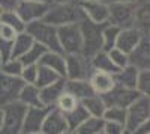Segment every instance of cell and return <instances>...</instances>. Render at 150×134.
<instances>
[{"mask_svg": "<svg viewBox=\"0 0 150 134\" xmlns=\"http://www.w3.org/2000/svg\"><path fill=\"white\" fill-rule=\"evenodd\" d=\"M65 91H68L72 95H75L80 101L83 98H86V96L95 93L87 78H84V80H69V78H66V81H65Z\"/></svg>", "mask_w": 150, "mask_h": 134, "instance_id": "22", "label": "cell"}, {"mask_svg": "<svg viewBox=\"0 0 150 134\" xmlns=\"http://www.w3.org/2000/svg\"><path fill=\"white\" fill-rule=\"evenodd\" d=\"M36 76H38V63L33 65H24L23 71H21V80L24 83H35L36 81Z\"/></svg>", "mask_w": 150, "mask_h": 134, "instance_id": "37", "label": "cell"}, {"mask_svg": "<svg viewBox=\"0 0 150 134\" xmlns=\"http://www.w3.org/2000/svg\"><path fill=\"white\" fill-rule=\"evenodd\" d=\"M33 42H35L33 38L26 30L17 33V36L14 38V41H12V54H11V57L18 59L20 56H23L24 53L29 50Z\"/></svg>", "mask_w": 150, "mask_h": 134, "instance_id": "25", "label": "cell"}, {"mask_svg": "<svg viewBox=\"0 0 150 134\" xmlns=\"http://www.w3.org/2000/svg\"><path fill=\"white\" fill-rule=\"evenodd\" d=\"M20 0H0V8L3 11H9V9H15Z\"/></svg>", "mask_w": 150, "mask_h": 134, "instance_id": "41", "label": "cell"}, {"mask_svg": "<svg viewBox=\"0 0 150 134\" xmlns=\"http://www.w3.org/2000/svg\"><path fill=\"white\" fill-rule=\"evenodd\" d=\"M18 101H21L24 105H44L41 103V98H39V88L36 86L35 83H24L23 88L20 91V95H18Z\"/></svg>", "mask_w": 150, "mask_h": 134, "instance_id": "21", "label": "cell"}, {"mask_svg": "<svg viewBox=\"0 0 150 134\" xmlns=\"http://www.w3.org/2000/svg\"><path fill=\"white\" fill-rule=\"evenodd\" d=\"M65 81H66L65 77H60L54 83L47 84V86H44V88H39L41 103L44 105H48V107H54V104H56L57 98L60 96V93L65 91Z\"/></svg>", "mask_w": 150, "mask_h": 134, "instance_id": "18", "label": "cell"}, {"mask_svg": "<svg viewBox=\"0 0 150 134\" xmlns=\"http://www.w3.org/2000/svg\"><path fill=\"white\" fill-rule=\"evenodd\" d=\"M36 2H42V3H47V5H51L54 0H36Z\"/></svg>", "mask_w": 150, "mask_h": 134, "instance_id": "45", "label": "cell"}, {"mask_svg": "<svg viewBox=\"0 0 150 134\" xmlns=\"http://www.w3.org/2000/svg\"><path fill=\"white\" fill-rule=\"evenodd\" d=\"M107 3H111V2H140V0H105Z\"/></svg>", "mask_w": 150, "mask_h": 134, "instance_id": "44", "label": "cell"}, {"mask_svg": "<svg viewBox=\"0 0 150 134\" xmlns=\"http://www.w3.org/2000/svg\"><path fill=\"white\" fill-rule=\"evenodd\" d=\"M123 133H125V125L123 124L104 119V131H102V134H123Z\"/></svg>", "mask_w": 150, "mask_h": 134, "instance_id": "38", "label": "cell"}, {"mask_svg": "<svg viewBox=\"0 0 150 134\" xmlns=\"http://www.w3.org/2000/svg\"><path fill=\"white\" fill-rule=\"evenodd\" d=\"M2 11H3V9H2V8H0V15H2Z\"/></svg>", "mask_w": 150, "mask_h": 134, "instance_id": "47", "label": "cell"}, {"mask_svg": "<svg viewBox=\"0 0 150 134\" xmlns=\"http://www.w3.org/2000/svg\"><path fill=\"white\" fill-rule=\"evenodd\" d=\"M65 116H66V122H68V130H69V133H74L90 115L87 113V110L83 107V104L80 103L72 112L66 113Z\"/></svg>", "mask_w": 150, "mask_h": 134, "instance_id": "27", "label": "cell"}, {"mask_svg": "<svg viewBox=\"0 0 150 134\" xmlns=\"http://www.w3.org/2000/svg\"><path fill=\"white\" fill-rule=\"evenodd\" d=\"M149 133H150V122H149V120H146V122H143L132 134H149Z\"/></svg>", "mask_w": 150, "mask_h": 134, "instance_id": "42", "label": "cell"}, {"mask_svg": "<svg viewBox=\"0 0 150 134\" xmlns=\"http://www.w3.org/2000/svg\"><path fill=\"white\" fill-rule=\"evenodd\" d=\"M83 35V50L81 54L90 60L98 51L102 50V29L105 23H95L84 15L78 20Z\"/></svg>", "mask_w": 150, "mask_h": 134, "instance_id": "1", "label": "cell"}, {"mask_svg": "<svg viewBox=\"0 0 150 134\" xmlns=\"http://www.w3.org/2000/svg\"><path fill=\"white\" fill-rule=\"evenodd\" d=\"M87 80H89L93 92L98 93V95H104V93L110 92L112 88L116 86L114 74H110V72H105V71L93 69Z\"/></svg>", "mask_w": 150, "mask_h": 134, "instance_id": "16", "label": "cell"}, {"mask_svg": "<svg viewBox=\"0 0 150 134\" xmlns=\"http://www.w3.org/2000/svg\"><path fill=\"white\" fill-rule=\"evenodd\" d=\"M59 78H60V76L54 69L38 63V76H36V81H35V84L38 88H44V86H47V84H51Z\"/></svg>", "mask_w": 150, "mask_h": 134, "instance_id": "29", "label": "cell"}, {"mask_svg": "<svg viewBox=\"0 0 150 134\" xmlns=\"http://www.w3.org/2000/svg\"><path fill=\"white\" fill-rule=\"evenodd\" d=\"M102 118L105 120H112V122H119V124H123L125 125V120H126V108H123V107H114V105L105 107Z\"/></svg>", "mask_w": 150, "mask_h": 134, "instance_id": "33", "label": "cell"}, {"mask_svg": "<svg viewBox=\"0 0 150 134\" xmlns=\"http://www.w3.org/2000/svg\"><path fill=\"white\" fill-rule=\"evenodd\" d=\"M135 89L138 91L141 95H149V92H150V69L149 68L138 71Z\"/></svg>", "mask_w": 150, "mask_h": 134, "instance_id": "35", "label": "cell"}, {"mask_svg": "<svg viewBox=\"0 0 150 134\" xmlns=\"http://www.w3.org/2000/svg\"><path fill=\"white\" fill-rule=\"evenodd\" d=\"M77 3L86 18L95 23L108 21V3L105 0H78Z\"/></svg>", "mask_w": 150, "mask_h": 134, "instance_id": "12", "label": "cell"}, {"mask_svg": "<svg viewBox=\"0 0 150 134\" xmlns=\"http://www.w3.org/2000/svg\"><path fill=\"white\" fill-rule=\"evenodd\" d=\"M120 32V27L114 26L111 23H105L104 29H102V50L108 51L110 48L116 47V41H117V35Z\"/></svg>", "mask_w": 150, "mask_h": 134, "instance_id": "30", "label": "cell"}, {"mask_svg": "<svg viewBox=\"0 0 150 134\" xmlns=\"http://www.w3.org/2000/svg\"><path fill=\"white\" fill-rule=\"evenodd\" d=\"M3 107V127L2 131L3 134H20L23 128V120L26 115L27 105H24L21 101H14L9 103Z\"/></svg>", "mask_w": 150, "mask_h": 134, "instance_id": "7", "label": "cell"}, {"mask_svg": "<svg viewBox=\"0 0 150 134\" xmlns=\"http://www.w3.org/2000/svg\"><path fill=\"white\" fill-rule=\"evenodd\" d=\"M138 68H135L134 65H126L120 68L116 74H114V80L116 84H120L123 88H129V89H135L137 86V77H138Z\"/></svg>", "mask_w": 150, "mask_h": 134, "instance_id": "20", "label": "cell"}, {"mask_svg": "<svg viewBox=\"0 0 150 134\" xmlns=\"http://www.w3.org/2000/svg\"><path fill=\"white\" fill-rule=\"evenodd\" d=\"M90 65H92V69L105 71V72H110V74H116V72L120 69V68H117L114 63L111 62L108 53L104 51V50L98 51L95 56L90 57Z\"/></svg>", "mask_w": 150, "mask_h": 134, "instance_id": "23", "label": "cell"}, {"mask_svg": "<svg viewBox=\"0 0 150 134\" xmlns=\"http://www.w3.org/2000/svg\"><path fill=\"white\" fill-rule=\"evenodd\" d=\"M143 36H146V35L137 26L123 27V29H120V32L117 35L116 47L119 48V50H122L123 53L129 54L134 48L138 45V42L143 39Z\"/></svg>", "mask_w": 150, "mask_h": 134, "instance_id": "15", "label": "cell"}, {"mask_svg": "<svg viewBox=\"0 0 150 134\" xmlns=\"http://www.w3.org/2000/svg\"><path fill=\"white\" fill-rule=\"evenodd\" d=\"M45 51H47V48H45L42 44H39V42H33L29 50L24 53L23 56H20L18 59L21 60V63H23V65H33V63H38V62H39L41 56H42Z\"/></svg>", "mask_w": 150, "mask_h": 134, "instance_id": "31", "label": "cell"}, {"mask_svg": "<svg viewBox=\"0 0 150 134\" xmlns=\"http://www.w3.org/2000/svg\"><path fill=\"white\" fill-rule=\"evenodd\" d=\"M129 65H134L138 69L149 68V60H150V51H149V36H143V39L138 42L134 50L128 54Z\"/></svg>", "mask_w": 150, "mask_h": 134, "instance_id": "17", "label": "cell"}, {"mask_svg": "<svg viewBox=\"0 0 150 134\" xmlns=\"http://www.w3.org/2000/svg\"><path fill=\"white\" fill-rule=\"evenodd\" d=\"M41 133L42 134H66V133H69L65 113H62L56 107H50V110L42 122Z\"/></svg>", "mask_w": 150, "mask_h": 134, "instance_id": "14", "label": "cell"}, {"mask_svg": "<svg viewBox=\"0 0 150 134\" xmlns=\"http://www.w3.org/2000/svg\"><path fill=\"white\" fill-rule=\"evenodd\" d=\"M80 104V100L77 98L75 95H72L71 92H68V91H63L60 93V96L57 98V101H56V104H54V107L56 108H59V110L62 112V113H69V112H72L75 107H77Z\"/></svg>", "mask_w": 150, "mask_h": 134, "instance_id": "28", "label": "cell"}, {"mask_svg": "<svg viewBox=\"0 0 150 134\" xmlns=\"http://www.w3.org/2000/svg\"><path fill=\"white\" fill-rule=\"evenodd\" d=\"M17 30L12 29L11 26H8V24L2 23L0 21V38L2 39H6V41H14V38L17 36Z\"/></svg>", "mask_w": 150, "mask_h": 134, "instance_id": "40", "label": "cell"}, {"mask_svg": "<svg viewBox=\"0 0 150 134\" xmlns=\"http://www.w3.org/2000/svg\"><path fill=\"white\" fill-rule=\"evenodd\" d=\"M140 2H111L108 3V23L123 29L134 26L135 12Z\"/></svg>", "mask_w": 150, "mask_h": 134, "instance_id": "6", "label": "cell"}, {"mask_svg": "<svg viewBox=\"0 0 150 134\" xmlns=\"http://www.w3.org/2000/svg\"><path fill=\"white\" fill-rule=\"evenodd\" d=\"M83 104V107L87 110V113H89L90 116H101L104 115V110H105V103L102 100L101 95L98 93H92L89 96H86V98H83L80 101Z\"/></svg>", "mask_w": 150, "mask_h": 134, "instance_id": "24", "label": "cell"}, {"mask_svg": "<svg viewBox=\"0 0 150 134\" xmlns=\"http://www.w3.org/2000/svg\"><path fill=\"white\" fill-rule=\"evenodd\" d=\"M56 3H68V2H75V0H54Z\"/></svg>", "mask_w": 150, "mask_h": 134, "instance_id": "46", "label": "cell"}, {"mask_svg": "<svg viewBox=\"0 0 150 134\" xmlns=\"http://www.w3.org/2000/svg\"><path fill=\"white\" fill-rule=\"evenodd\" d=\"M0 21L11 26L12 29H15L18 33L26 30V23H24L20 15L15 12V9H9V11H2V15H0Z\"/></svg>", "mask_w": 150, "mask_h": 134, "instance_id": "32", "label": "cell"}, {"mask_svg": "<svg viewBox=\"0 0 150 134\" xmlns=\"http://www.w3.org/2000/svg\"><path fill=\"white\" fill-rule=\"evenodd\" d=\"M11 54H12V41L0 38V62L11 59Z\"/></svg>", "mask_w": 150, "mask_h": 134, "instance_id": "39", "label": "cell"}, {"mask_svg": "<svg viewBox=\"0 0 150 134\" xmlns=\"http://www.w3.org/2000/svg\"><path fill=\"white\" fill-rule=\"evenodd\" d=\"M102 131H104V118L89 116L74 133H77V134H102Z\"/></svg>", "mask_w": 150, "mask_h": 134, "instance_id": "26", "label": "cell"}, {"mask_svg": "<svg viewBox=\"0 0 150 134\" xmlns=\"http://www.w3.org/2000/svg\"><path fill=\"white\" fill-rule=\"evenodd\" d=\"M24 81L21 77L9 76L0 71V105H6L18 100Z\"/></svg>", "mask_w": 150, "mask_h": 134, "instance_id": "10", "label": "cell"}, {"mask_svg": "<svg viewBox=\"0 0 150 134\" xmlns=\"http://www.w3.org/2000/svg\"><path fill=\"white\" fill-rule=\"evenodd\" d=\"M141 93L137 91V89H129V88H123L120 84H116L110 92L101 95L102 100L105 103L107 107L110 105H114V107H123L126 108L132 101H135Z\"/></svg>", "mask_w": 150, "mask_h": 134, "instance_id": "9", "label": "cell"}, {"mask_svg": "<svg viewBox=\"0 0 150 134\" xmlns=\"http://www.w3.org/2000/svg\"><path fill=\"white\" fill-rule=\"evenodd\" d=\"M90 60L84 57L81 53L65 54V78L69 80H84L89 78L92 72Z\"/></svg>", "mask_w": 150, "mask_h": 134, "instance_id": "8", "label": "cell"}, {"mask_svg": "<svg viewBox=\"0 0 150 134\" xmlns=\"http://www.w3.org/2000/svg\"><path fill=\"white\" fill-rule=\"evenodd\" d=\"M48 6L50 5L42 3V2H36V0H20L15 8V12L27 24V23H32L36 20H42Z\"/></svg>", "mask_w": 150, "mask_h": 134, "instance_id": "13", "label": "cell"}, {"mask_svg": "<svg viewBox=\"0 0 150 134\" xmlns=\"http://www.w3.org/2000/svg\"><path fill=\"white\" fill-rule=\"evenodd\" d=\"M39 65H45L48 68L54 69L60 77H65V53H59V51H51V50H47L41 59Z\"/></svg>", "mask_w": 150, "mask_h": 134, "instance_id": "19", "label": "cell"}, {"mask_svg": "<svg viewBox=\"0 0 150 134\" xmlns=\"http://www.w3.org/2000/svg\"><path fill=\"white\" fill-rule=\"evenodd\" d=\"M23 63L20 59H15V57H11L5 62H0V71L5 72V74H9V76H17L20 77L21 71H23Z\"/></svg>", "mask_w": 150, "mask_h": 134, "instance_id": "34", "label": "cell"}, {"mask_svg": "<svg viewBox=\"0 0 150 134\" xmlns=\"http://www.w3.org/2000/svg\"><path fill=\"white\" fill-rule=\"evenodd\" d=\"M107 53H108V56H110V59H111V62L114 63L117 68H123V66H126V65L129 63L128 54H126V53H123L122 50H119L117 47L110 48Z\"/></svg>", "mask_w": 150, "mask_h": 134, "instance_id": "36", "label": "cell"}, {"mask_svg": "<svg viewBox=\"0 0 150 134\" xmlns=\"http://www.w3.org/2000/svg\"><path fill=\"white\" fill-rule=\"evenodd\" d=\"M59 44L65 54H77L83 50V35L78 21L68 23L57 27Z\"/></svg>", "mask_w": 150, "mask_h": 134, "instance_id": "4", "label": "cell"}, {"mask_svg": "<svg viewBox=\"0 0 150 134\" xmlns=\"http://www.w3.org/2000/svg\"><path fill=\"white\" fill-rule=\"evenodd\" d=\"M2 127H3V107L0 105V131H2Z\"/></svg>", "mask_w": 150, "mask_h": 134, "instance_id": "43", "label": "cell"}, {"mask_svg": "<svg viewBox=\"0 0 150 134\" xmlns=\"http://www.w3.org/2000/svg\"><path fill=\"white\" fill-rule=\"evenodd\" d=\"M26 32L33 38L35 42L42 44L47 50L51 51H62V47L59 44V36H57V27L50 24L44 20H36L26 24Z\"/></svg>", "mask_w": 150, "mask_h": 134, "instance_id": "2", "label": "cell"}, {"mask_svg": "<svg viewBox=\"0 0 150 134\" xmlns=\"http://www.w3.org/2000/svg\"><path fill=\"white\" fill-rule=\"evenodd\" d=\"M81 17H83V12L78 8L77 2H68V3L53 2L48 6L42 20L59 27V26H63V24H68V23L78 21Z\"/></svg>", "mask_w": 150, "mask_h": 134, "instance_id": "3", "label": "cell"}, {"mask_svg": "<svg viewBox=\"0 0 150 134\" xmlns=\"http://www.w3.org/2000/svg\"><path fill=\"white\" fill-rule=\"evenodd\" d=\"M150 118V100L149 95H140L135 101L126 107L125 133H134L143 122Z\"/></svg>", "mask_w": 150, "mask_h": 134, "instance_id": "5", "label": "cell"}, {"mask_svg": "<svg viewBox=\"0 0 150 134\" xmlns=\"http://www.w3.org/2000/svg\"><path fill=\"white\" fill-rule=\"evenodd\" d=\"M50 110L48 105H30L27 107L23 120L21 133L24 134H41L42 122Z\"/></svg>", "mask_w": 150, "mask_h": 134, "instance_id": "11", "label": "cell"}]
</instances>
